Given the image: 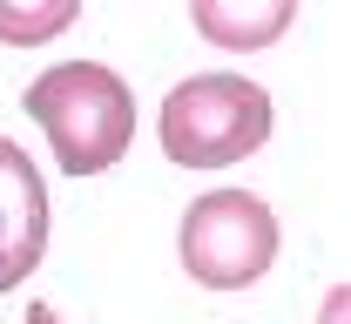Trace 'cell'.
<instances>
[{
	"mask_svg": "<svg viewBox=\"0 0 351 324\" xmlns=\"http://www.w3.org/2000/svg\"><path fill=\"white\" fill-rule=\"evenodd\" d=\"M21 108L41 122L47 149L68 176H101L129 155L135 142V95L115 68L101 61H54L27 82Z\"/></svg>",
	"mask_w": 351,
	"mask_h": 324,
	"instance_id": "obj_1",
	"label": "cell"
},
{
	"mask_svg": "<svg viewBox=\"0 0 351 324\" xmlns=\"http://www.w3.org/2000/svg\"><path fill=\"white\" fill-rule=\"evenodd\" d=\"M270 142V95L250 75H189L162 101V149L176 169H230Z\"/></svg>",
	"mask_w": 351,
	"mask_h": 324,
	"instance_id": "obj_2",
	"label": "cell"
},
{
	"mask_svg": "<svg viewBox=\"0 0 351 324\" xmlns=\"http://www.w3.org/2000/svg\"><path fill=\"white\" fill-rule=\"evenodd\" d=\"M182 271L203 290H243L277 257V216L250 189H210L182 210Z\"/></svg>",
	"mask_w": 351,
	"mask_h": 324,
	"instance_id": "obj_3",
	"label": "cell"
},
{
	"mask_svg": "<svg viewBox=\"0 0 351 324\" xmlns=\"http://www.w3.org/2000/svg\"><path fill=\"white\" fill-rule=\"evenodd\" d=\"M47 250V183L34 155L14 136H0V297L34 277Z\"/></svg>",
	"mask_w": 351,
	"mask_h": 324,
	"instance_id": "obj_4",
	"label": "cell"
},
{
	"mask_svg": "<svg viewBox=\"0 0 351 324\" xmlns=\"http://www.w3.org/2000/svg\"><path fill=\"white\" fill-rule=\"evenodd\" d=\"M298 21L291 0H196V27L217 47H270Z\"/></svg>",
	"mask_w": 351,
	"mask_h": 324,
	"instance_id": "obj_5",
	"label": "cell"
},
{
	"mask_svg": "<svg viewBox=\"0 0 351 324\" xmlns=\"http://www.w3.org/2000/svg\"><path fill=\"white\" fill-rule=\"evenodd\" d=\"M75 21H82V0H0V41L14 47H41Z\"/></svg>",
	"mask_w": 351,
	"mask_h": 324,
	"instance_id": "obj_6",
	"label": "cell"
},
{
	"mask_svg": "<svg viewBox=\"0 0 351 324\" xmlns=\"http://www.w3.org/2000/svg\"><path fill=\"white\" fill-rule=\"evenodd\" d=\"M324 324H345V284H338V290L324 297Z\"/></svg>",
	"mask_w": 351,
	"mask_h": 324,
	"instance_id": "obj_7",
	"label": "cell"
},
{
	"mask_svg": "<svg viewBox=\"0 0 351 324\" xmlns=\"http://www.w3.org/2000/svg\"><path fill=\"white\" fill-rule=\"evenodd\" d=\"M21 324H61V311H54V304H27V318Z\"/></svg>",
	"mask_w": 351,
	"mask_h": 324,
	"instance_id": "obj_8",
	"label": "cell"
}]
</instances>
